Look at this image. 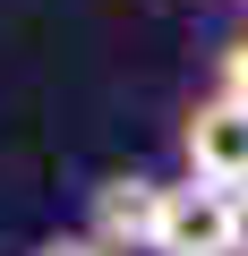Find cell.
<instances>
[{"label":"cell","mask_w":248,"mask_h":256,"mask_svg":"<svg viewBox=\"0 0 248 256\" xmlns=\"http://www.w3.org/2000/svg\"><path fill=\"white\" fill-rule=\"evenodd\" d=\"M146 248H154V256H231V196H222V188H197V180L163 188Z\"/></svg>","instance_id":"2"},{"label":"cell","mask_w":248,"mask_h":256,"mask_svg":"<svg viewBox=\"0 0 248 256\" xmlns=\"http://www.w3.org/2000/svg\"><path fill=\"white\" fill-rule=\"evenodd\" d=\"M154 196H163V188H154V180H137V171L103 180V188H94V230H86V239H94L103 256L146 248V239H154Z\"/></svg>","instance_id":"3"},{"label":"cell","mask_w":248,"mask_h":256,"mask_svg":"<svg viewBox=\"0 0 248 256\" xmlns=\"http://www.w3.org/2000/svg\"><path fill=\"white\" fill-rule=\"evenodd\" d=\"M180 146H188V180L197 188H222V196H239L248 188V102H197L188 111V128H180Z\"/></svg>","instance_id":"1"},{"label":"cell","mask_w":248,"mask_h":256,"mask_svg":"<svg viewBox=\"0 0 248 256\" xmlns=\"http://www.w3.org/2000/svg\"><path fill=\"white\" fill-rule=\"evenodd\" d=\"M231 256H248V188L231 196Z\"/></svg>","instance_id":"5"},{"label":"cell","mask_w":248,"mask_h":256,"mask_svg":"<svg viewBox=\"0 0 248 256\" xmlns=\"http://www.w3.org/2000/svg\"><path fill=\"white\" fill-rule=\"evenodd\" d=\"M222 102H248V34L222 43Z\"/></svg>","instance_id":"4"},{"label":"cell","mask_w":248,"mask_h":256,"mask_svg":"<svg viewBox=\"0 0 248 256\" xmlns=\"http://www.w3.org/2000/svg\"><path fill=\"white\" fill-rule=\"evenodd\" d=\"M35 256H103V248H94V239H43Z\"/></svg>","instance_id":"6"}]
</instances>
